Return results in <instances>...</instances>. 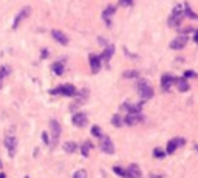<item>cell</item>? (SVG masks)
I'll list each match as a JSON object with an SVG mask.
<instances>
[{
	"label": "cell",
	"mask_w": 198,
	"mask_h": 178,
	"mask_svg": "<svg viewBox=\"0 0 198 178\" xmlns=\"http://www.w3.org/2000/svg\"><path fill=\"white\" fill-rule=\"evenodd\" d=\"M5 147L8 150L9 157H16V152H17V136H16V129L11 127V129L5 133Z\"/></svg>",
	"instance_id": "cell-1"
},
{
	"label": "cell",
	"mask_w": 198,
	"mask_h": 178,
	"mask_svg": "<svg viewBox=\"0 0 198 178\" xmlns=\"http://www.w3.org/2000/svg\"><path fill=\"white\" fill-rule=\"evenodd\" d=\"M184 17V6L183 5H177L172 11V16L169 19V25L170 27H178L181 23V19Z\"/></svg>",
	"instance_id": "cell-2"
},
{
	"label": "cell",
	"mask_w": 198,
	"mask_h": 178,
	"mask_svg": "<svg viewBox=\"0 0 198 178\" xmlns=\"http://www.w3.org/2000/svg\"><path fill=\"white\" fill-rule=\"evenodd\" d=\"M136 90L139 93V96L145 101V99H152L153 98V88L148 85L147 81H139L138 85H136Z\"/></svg>",
	"instance_id": "cell-3"
},
{
	"label": "cell",
	"mask_w": 198,
	"mask_h": 178,
	"mask_svg": "<svg viewBox=\"0 0 198 178\" xmlns=\"http://www.w3.org/2000/svg\"><path fill=\"white\" fill-rule=\"evenodd\" d=\"M53 95H64V96H74L76 95V87L71 85V84H64V85H59L57 88L51 90Z\"/></svg>",
	"instance_id": "cell-4"
},
{
	"label": "cell",
	"mask_w": 198,
	"mask_h": 178,
	"mask_svg": "<svg viewBox=\"0 0 198 178\" xmlns=\"http://www.w3.org/2000/svg\"><path fill=\"white\" fill-rule=\"evenodd\" d=\"M30 14H31V6H25V8H22L20 9V13L16 16V19H14V23H13V30H16V28H19V25L27 19V17H30Z\"/></svg>",
	"instance_id": "cell-5"
},
{
	"label": "cell",
	"mask_w": 198,
	"mask_h": 178,
	"mask_svg": "<svg viewBox=\"0 0 198 178\" xmlns=\"http://www.w3.org/2000/svg\"><path fill=\"white\" fill-rule=\"evenodd\" d=\"M101 139V144H99V147H101V150L104 152V154H113L115 152V147H113V143H112V139L108 138V136H101L99 138Z\"/></svg>",
	"instance_id": "cell-6"
},
{
	"label": "cell",
	"mask_w": 198,
	"mask_h": 178,
	"mask_svg": "<svg viewBox=\"0 0 198 178\" xmlns=\"http://www.w3.org/2000/svg\"><path fill=\"white\" fill-rule=\"evenodd\" d=\"M50 127H51V146H54L61 136V124L57 121H51L50 122Z\"/></svg>",
	"instance_id": "cell-7"
},
{
	"label": "cell",
	"mask_w": 198,
	"mask_h": 178,
	"mask_svg": "<svg viewBox=\"0 0 198 178\" xmlns=\"http://www.w3.org/2000/svg\"><path fill=\"white\" fill-rule=\"evenodd\" d=\"M144 119V116L141 113H129L126 118H124V122H126L127 125H135L138 122H141Z\"/></svg>",
	"instance_id": "cell-8"
},
{
	"label": "cell",
	"mask_w": 198,
	"mask_h": 178,
	"mask_svg": "<svg viewBox=\"0 0 198 178\" xmlns=\"http://www.w3.org/2000/svg\"><path fill=\"white\" fill-rule=\"evenodd\" d=\"M186 43H187V36H177L170 42V48L172 50H181Z\"/></svg>",
	"instance_id": "cell-9"
},
{
	"label": "cell",
	"mask_w": 198,
	"mask_h": 178,
	"mask_svg": "<svg viewBox=\"0 0 198 178\" xmlns=\"http://www.w3.org/2000/svg\"><path fill=\"white\" fill-rule=\"evenodd\" d=\"M186 141L183 139V138H173V139H170L169 143H167V154H173V152L177 150V147L178 146H183Z\"/></svg>",
	"instance_id": "cell-10"
},
{
	"label": "cell",
	"mask_w": 198,
	"mask_h": 178,
	"mask_svg": "<svg viewBox=\"0 0 198 178\" xmlns=\"http://www.w3.org/2000/svg\"><path fill=\"white\" fill-rule=\"evenodd\" d=\"M173 82H175V78H173L172 74H163L161 78V87L164 91H169V88L173 85Z\"/></svg>",
	"instance_id": "cell-11"
},
{
	"label": "cell",
	"mask_w": 198,
	"mask_h": 178,
	"mask_svg": "<svg viewBox=\"0 0 198 178\" xmlns=\"http://www.w3.org/2000/svg\"><path fill=\"white\" fill-rule=\"evenodd\" d=\"M73 124L76 125V127H84L85 124H87V115L85 113H82V112H79V113H76L73 116Z\"/></svg>",
	"instance_id": "cell-12"
},
{
	"label": "cell",
	"mask_w": 198,
	"mask_h": 178,
	"mask_svg": "<svg viewBox=\"0 0 198 178\" xmlns=\"http://www.w3.org/2000/svg\"><path fill=\"white\" fill-rule=\"evenodd\" d=\"M90 67H91L93 73H97L101 70V57L96 54H90Z\"/></svg>",
	"instance_id": "cell-13"
},
{
	"label": "cell",
	"mask_w": 198,
	"mask_h": 178,
	"mask_svg": "<svg viewBox=\"0 0 198 178\" xmlns=\"http://www.w3.org/2000/svg\"><path fill=\"white\" fill-rule=\"evenodd\" d=\"M116 11V6H113V5H108L107 8H105V11L102 13V19L105 20V25L107 27H112V20H110V16H113V13Z\"/></svg>",
	"instance_id": "cell-14"
},
{
	"label": "cell",
	"mask_w": 198,
	"mask_h": 178,
	"mask_svg": "<svg viewBox=\"0 0 198 178\" xmlns=\"http://www.w3.org/2000/svg\"><path fill=\"white\" fill-rule=\"evenodd\" d=\"M51 36L54 37L56 42H59V43H62V45H67V43H68V37H67L62 31H59V30H53V31H51Z\"/></svg>",
	"instance_id": "cell-15"
},
{
	"label": "cell",
	"mask_w": 198,
	"mask_h": 178,
	"mask_svg": "<svg viewBox=\"0 0 198 178\" xmlns=\"http://www.w3.org/2000/svg\"><path fill=\"white\" fill-rule=\"evenodd\" d=\"M126 172H127V178H141V170L136 164H130Z\"/></svg>",
	"instance_id": "cell-16"
},
{
	"label": "cell",
	"mask_w": 198,
	"mask_h": 178,
	"mask_svg": "<svg viewBox=\"0 0 198 178\" xmlns=\"http://www.w3.org/2000/svg\"><path fill=\"white\" fill-rule=\"evenodd\" d=\"M51 68H53V71H54L57 76H62V74H64V71H65V65H64V62H62V61L54 62Z\"/></svg>",
	"instance_id": "cell-17"
},
{
	"label": "cell",
	"mask_w": 198,
	"mask_h": 178,
	"mask_svg": "<svg viewBox=\"0 0 198 178\" xmlns=\"http://www.w3.org/2000/svg\"><path fill=\"white\" fill-rule=\"evenodd\" d=\"M175 82H177V87H178L180 91H187V90H189V84H187V81H186L184 78L175 79Z\"/></svg>",
	"instance_id": "cell-18"
},
{
	"label": "cell",
	"mask_w": 198,
	"mask_h": 178,
	"mask_svg": "<svg viewBox=\"0 0 198 178\" xmlns=\"http://www.w3.org/2000/svg\"><path fill=\"white\" fill-rule=\"evenodd\" d=\"M64 149H65V152H67V154H73V152H76L78 146H76V143L68 141V143H65V144H64Z\"/></svg>",
	"instance_id": "cell-19"
},
{
	"label": "cell",
	"mask_w": 198,
	"mask_h": 178,
	"mask_svg": "<svg viewBox=\"0 0 198 178\" xmlns=\"http://www.w3.org/2000/svg\"><path fill=\"white\" fill-rule=\"evenodd\" d=\"M11 70H9V67H2L0 68V88L3 87V79L8 76V73H9Z\"/></svg>",
	"instance_id": "cell-20"
},
{
	"label": "cell",
	"mask_w": 198,
	"mask_h": 178,
	"mask_svg": "<svg viewBox=\"0 0 198 178\" xmlns=\"http://www.w3.org/2000/svg\"><path fill=\"white\" fill-rule=\"evenodd\" d=\"M113 53H115V48H113V46H107V48H105V51H104V53H102V56H101V59L108 61V59L113 56Z\"/></svg>",
	"instance_id": "cell-21"
},
{
	"label": "cell",
	"mask_w": 198,
	"mask_h": 178,
	"mask_svg": "<svg viewBox=\"0 0 198 178\" xmlns=\"http://www.w3.org/2000/svg\"><path fill=\"white\" fill-rule=\"evenodd\" d=\"M122 78H126V79L138 78V71H136V70H127V71H124V73H122Z\"/></svg>",
	"instance_id": "cell-22"
},
{
	"label": "cell",
	"mask_w": 198,
	"mask_h": 178,
	"mask_svg": "<svg viewBox=\"0 0 198 178\" xmlns=\"http://www.w3.org/2000/svg\"><path fill=\"white\" fill-rule=\"evenodd\" d=\"M112 124H113L115 127H121V125L124 124V119L121 118V115H115V116L112 118Z\"/></svg>",
	"instance_id": "cell-23"
},
{
	"label": "cell",
	"mask_w": 198,
	"mask_h": 178,
	"mask_svg": "<svg viewBox=\"0 0 198 178\" xmlns=\"http://www.w3.org/2000/svg\"><path fill=\"white\" fill-rule=\"evenodd\" d=\"M184 6V16H187V17H190V19H198V16L196 14H193V11L190 9V6L186 3V5H183Z\"/></svg>",
	"instance_id": "cell-24"
},
{
	"label": "cell",
	"mask_w": 198,
	"mask_h": 178,
	"mask_svg": "<svg viewBox=\"0 0 198 178\" xmlns=\"http://www.w3.org/2000/svg\"><path fill=\"white\" fill-rule=\"evenodd\" d=\"M90 147H91L90 143H84V144L81 146V152H82V155H84V157H87V155L90 154Z\"/></svg>",
	"instance_id": "cell-25"
},
{
	"label": "cell",
	"mask_w": 198,
	"mask_h": 178,
	"mask_svg": "<svg viewBox=\"0 0 198 178\" xmlns=\"http://www.w3.org/2000/svg\"><path fill=\"white\" fill-rule=\"evenodd\" d=\"M113 170H115V173H116L118 176H122V178H127V172H126V170H124L122 167H119V166H116V167H115Z\"/></svg>",
	"instance_id": "cell-26"
},
{
	"label": "cell",
	"mask_w": 198,
	"mask_h": 178,
	"mask_svg": "<svg viewBox=\"0 0 198 178\" xmlns=\"http://www.w3.org/2000/svg\"><path fill=\"white\" fill-rule=\"evenodd\" d=\"M164 155H166V152H164V150H161L160 147L153 149V157H155V158H163Z\"/></svg>",
	"instance_id": "cell-27"
},
{
	"label": "cell",
	"mask_w": 198,
	"mask_h": 178,
	"mask_svg": "<svg viewBox=\"0 0 198 178\" xmlns=\"http://www.w3.org/2000/svg\"><path fill=\"white\" fill-rule=\"evenodd\" d=\"M91 133H93V136H96V138H101V136H102V130L99 129L97 125H94L93 129H91Z\"/></svg>",
	"instance_id": "cell-28"
},
{
	"label": "cell",
	"mask_w": 198,
	"mask_h": 178,
	"mask_svg": "<svg viewBox=\"0 0 198 178\" xmlns=\"http://www.w3.org/2000/svg\"><path fill=\"white\" fill-rule=\"evenodd\" d=\"M73 178H87V172L85 170H78L73 173Z\"/></svg>",
	"instance_id": "cell-29"
},
{
	"label": "cell",
	"mask_w": 198,
	"mask_h": 178,
	"mask_svg": "<svg viewBox=\"0 0 198 178\" xmlns=\"http://www.w3.org/2000/svg\"><path fill=\"white\" fill-rule=\"evenodd\" d=\"M186 78H195V71L189 70V71H184V79Z\"/></svg>",
	"instance_id": "cell-30"
},
{
	"label": "cell",
	"mask_w": 198,
	"mask_h": 178,
	"mask_svg": "<svg viewBox=\"0 0 198 178\" xmlns=\"http://www.w3.org/2000/svg\"><path fill=\"white\" fill-rule=\"evenodd\" d=\"M42 139H43V143H45V144H50V139H48V133H46V132H43V133H42Z\"/></svg>",
	"instance_id": "cell-31"
},
{
	"label": "cell",
	"mask_w": 198,
	"mask_h": 178,
	"mask_svg": "<svg viewBox=\"0 0 198 178\" xmlns=\"http://www.w3.org/2000/svg\"><path fill=\"white\" fill-rule=\"evenodd\" d=\"M148 178H164L161 173H150V175H148Z\"/></svg>",
	"instance_id": "cell-32"
},
{
	"label": "cell",
	"mask_w": 198,
	"mask_h": 178,
	"mask_svg": "<svg viewBox=\"0 0 198 178\" xmlns=\"http://www.w3.org/2000/svg\"><path fill=\"white\" fill-rule=\"evenodd\" d=\"M121 5H122V6H130L132 2H121Z\"/></svg>",
	"instance_id": "cell-33"
},
{
	"label": "cell",
	"mask_w": 198,
	"mask_h": 178,
	"mask_svg": "<svg viewBox=\"0 0 198 178\" xmlns=\"http://www.w3.org/2000/svg\"><path fill=\"white\" fill-rule=\"evenodd\" d=\"M193 40H195V42H196V43H198V31H196V33H195V37H193Z\"/></svg>",
	"instance_id": "cell-34"
},
{
	"label": "cell",
	"mask_w": 198,
	"mask_h": 178,
	"mask_svg": "<svg viewBox=\"0 0 198 178\" xmlns=\"http://www.w3.org/2000/svg\"><path fill=\"white\" fill-rule=\"evenodd\" d=\"M0 178H5V175H3V173H2V175H0Z\"/></svg>",
	"instance_id": "cell-35"
},
{
	"label": "cell",
	"mask_w": 198,
	"mask_h": 178,
	"mask_svg": "<svg viewBox=\"0 0 198 178\" xmlns=\"http://www.w3.org/2000/svg\"><path fill=\"white\" fill-rule=\"evenodd\" d=\"M0 166H2V161H0Z\"/></svg>",
	"instance_id": "cell-36"
},
{
	"label": "cell",
	"mask_w": 198,
	"mask_h": 178,
	"mask_svg": "<svg viewBox=\"0 0 198 178\" xmlns=\"http://www.w3.org/2000/svg\"><path fill=\"white\" fill-rule=\"evenodd\" d=\"M196 150H198V147H196Z\"/></svg>",
	"instance_id": "cell-37"
}]
</instances>
